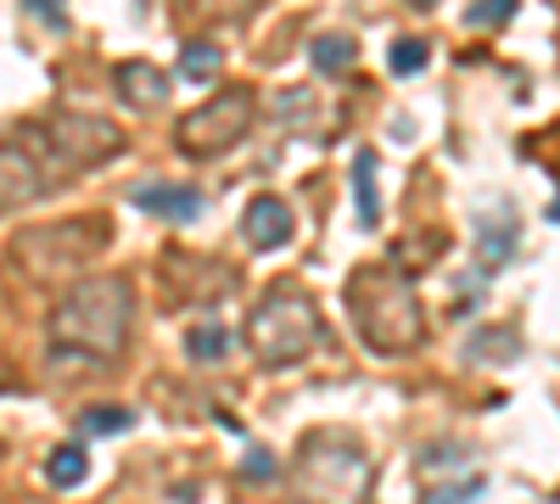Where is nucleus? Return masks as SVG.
<instances>
[{
  "label": "nucleus",
  "mask_w": 560,
  "mask_h": 504,
  "mask_svg": "<svg viewBox=\"0 0 560 504\" xmlns=\"http://www.w3.org/2000/svg\"><path fill=\"white\" fill-rule=\"evenodd\" d=\"M57 353H79L96 364H118L135 331V286L129 274H79L68 281V292L51 303L45 319Z\"/></svg>",
  "instance_id": "nucleus-1"
},
{
  "label": "nucleus",
  "mask_w": 560,
  "mask_h": 504,
  "mask_svg": "<svg viewBox=\"0 0 560 504\" xmlns=\"http://www.w3.org/2000/svg\"><path fill=\"white\" fill-rule=\"evenodd\" d=\"M348 314L376 359H404L427 342V303L398 263H359L348 274Z\"/></svg>",
  "instance_id": "nucleus-2"
},
{
  "label": "nucleus",
  "mask_w": 560,
  "mask_h": 504,
  "mask_svg": "<svg viewBox=\"0 0 560 504\" xmlns=\"http://www.w3.org/2000/svg\"><path fill=\"white\" fill-rule=\"evenodd\" d=\"M18 134L28 141V152L45 163V174L57 179V191L68 186V179L90 174V168H102L124 152V129L113 118H96V113H45V118H28L18 124Z\"/></svg>",
  "instance_id": "nucleus-3"
},
{
  "label": "nucleus",
  "mask_w": 560,
  "mask_h": 504,
  "mask_svg": "<svg viewBox=\"0 0 560 504\" xmlns=\"http://www.w3.org/2000/svg\"><path fill=\"white\" fill-rule=\"evenodd\" d=\"M376 466L370 448L348 432H308L292 460V493L298 504H370Z\"/></svg>",
  "instance_id": "nucleus-4"
},
{
  "label": "nucleus",
  "mask_w": 560,
  "mask_h": 504,
  "mask_svg": "<svg viewBox=\"0 0 560 504\" xmlns=\"http://www.w3.org/2000/svg\"><path fill=\"white\" fill-rule=\"evenodd\" d=\"M325 342V314L303 286H275L247 314V348L264 371H292Z\"/></svg>",
  "instance_id": "nucleus-5"
},
{
  "label": "nucleus",
  "mask_w": 560,
  "mask_h": 504,
  "mask_svg": "<svg viewBox=\"0 0 560 504\" xmlns=\"http://www.w3.org/2000/svg\"><path fill=\"white\" fill-rule=\"evenodd\" d=\"M113 242L107 219H51V224H28L12 236V263L39 286L79 281L90 274V258Z\"/></svg>",
  "instance_id": "nucleus-6"
},
{
  "label": "nucleus",
  "mask_w": 560,
  "mask_h": 504,
  "mask_svg": "<svg viewBox=\"0 0 560 504\" xmlns=\"http://www.w3.org/2000/svg\"><path fill=\"white\" fill-rule=\"evenodd\" d=\"M258 124V96L247 84H224L219 96H208L202 107L179 113L174 124V152L191 157V163H208V157H224L236 152Z\"/></svg>",
  "instance_id": "nucleus-7"
},
{
  "label": "nucleus",
  "mask_w": 560,
  "mask_h": 504,
  "mask_svg": "<svg viewBox=\"0 0 560 504\" xmlns=\"http://www.w3.org/2000/svg\"><path fill=\"white\" fill-rule=\"evenodd\" d=\"M57 191V179L45 174V163L28 152V141L12 129L7 141H0V213L7 208H28L39 197H51Z\"/></svg>",
  "instance_id": "nucleus-8"
},
{
  "label": "nucleus",
  "mask_w": 560,
  "mask_h": 504,
  "mask_svg": "<svg viewBox=\"0 0 560 504\" xmlns=\"http://www.w3.org/2000/svg\"><path fill=\"white\" fill-rule=\"evenodd\" d=\"M242 236H247V247L275 253V247H287L298 236V219H292V208L280 197H253L247 213H242Z\"/></svg>",
  "instance_id": "nucleus-9"
},
{
  "label": "nucleus",
  "mask_w": 560,
  "mask_h": 504,
  "mask_svg": "<svg viewBox=\"0 0 560 504\" xmlns=\"http://www.w3.org/2000/svg\"><path fill=\"white\" fill-rule=\"evenodd\" d=\"M113 90H118V102H124V107H135V113H152V107H163V102H168L174 79H168L163 68H152V62H118Z\"/></svg>",
  "instance_id": "nucleus-10"
},
{
  "label": "nucleus",
  "mask_w": 560,
  "mask_h": 504,
  "mask_svg": "<svg viewBox=\"0 0 560 504\" xmlns=\"http://www.w3.org/2000/svg\"><path fill=\"white\" fill-rule=\"evenodd\" d=\"M135 208H147L158 219H179V224H191L202 213V191L197 186H140L135 191Z\"/></svg>",
  "instance_id": "nucleus-11"
},
{
  "label": "nucleus",
  "mask_w": 560,
  "mask_h": 504,
  "mask_svg": "<svg viewBox=\"0 0 560 504\" xmlns=\"http://www.w3.org/2000/svg\"><path fill=\"white\" fill-rule=\"evenodd\" d=\"M353 202H359V231L382 224V186H376V152L353 157Z\"/></svg>",
  "instance_id": "nucleus-12"
},
{
  "label": "nucleus",
  "mask_w": 560,
  "mask_h": 504,
  "mask_svg": "<svg viewBox=\"0 0 560 504\" xmlns=\"http://www.w3.org/2000/svg\"><path fill=\"white\" fill-rule=\"evenodd\" d=\"M264 0H174V17L185 23H247Z\"/></svg>",
  "instance_id": "nucleus-13"
},
{
  "label": "nucleus",
  "mask_w": 560,
  "mask_h": 504,
  "mask_svg": "<svg viewBox=\"0 0 560 504\" xmlns=\"http://www.w3.org/2000/svg\"><path fill=\"white\" fill-rule=\"evenodd\" d=\"M308 62H314V73H348L359 62V39L353 34H319L308 45Z\"/></svg>",
  "instance_id": "nucleus-14"
},
{
  "label": "nucleus",
  "mask_w": 560,
  "mask_h": 504,
  "mask_svg": "<svg viewBox=\"0 0 560 504\" xmlns=\"http://www.w3.org/2000/svg\"><path fill=\"white\" fill-rule=\"evenodd\" d=\"M224 73V51L213 39H185L179 45V79H191V84H208Z\"/></svg>",
  "instance_id": "nucleus-15"
},
{
  "label": "nucleus",
  "mask_w": 560,
  "mask_h": 504,
  "mask_svg": "<svg viewBox=\"0 0 560 504\" xmlns=\"http://www.w3.org/2000/svg\"><path fill=\"white\" fill-rule=\"evenodd\" d=\"M269 113L287 124V129H308L314 134V118H319V102H314V90L308 84H298V90H275V102H269Z\"/></svg>",
  "instance_id": "nucleus-16"
},
{
  "label": "nucleus",
  "mask_w": 560,
  "mask_h": 504,
  "mask_svg": "<svg viewBox=\"0 0 560 504\" xmlns=\"http://www.w3.org/2000/svg\"><path fill=\"white\" fill-rule=\"evenodd\" d=\"M90 477V460H84V448L79 443H62V448H51V454H45V482H51V488H79Z\"/></svg>",
  "instance_id": "nucleus-17"
},
{
  "label": "nucleus",
  "mask_w": 560,
  "mask_h": 504,
  "mask_svg": "<svg viewBox=\"0 0 560 504\" xmlns=\"http://www.w3.org/2000/svg\"><path fill=\"white\" fill-rule=\"evenodd\" d=\"M79 426L96 432V437H118V432L135 426V409H124V403H96V409H84V415H79Z\"/></svg>",
  "instance_id": "nucleus-18"
},
{
  "label": "nucleus",
  "mask_w": 560,
  "mask_h": 504,
  "mask_svg": "<svg viewBox=\"0 0 560 504\" xmlns=\"http://www.w3.org/2000/svg\"><path fill=\"white\" fill-rule=\"evenodd\" d=\"M482 269H499V263H510V253H516V219H499V236H493V224H482Z\"/></svg>",
  "instance_id": "nucleus-19"
},
{
  "label": "nucleus",
  "mask_w": 560,
  "mask_h": 504,
  "mask_svg": "<svg viewBox=\"0 0 560 504\" xmlns=\"http://www.w3.org/2000/svg\"><path fill=\"white\" fill-rule=\"evenodd\" d=\"M185 353H191L197 364H213L230 353V331L224 326H191V337H185Z\"/></svg>",
  "instance_id": "nucleus-20"
},
{
  "label": "nucleus",
  "mask_w": 560,
  "mask_h": 504,
  "mask_svg": "<svg viewBox=\"0 0 560 504\" xmlns=\"http://www.w3.org/2000/svg\"><path fill=\"white\" fill-rule=\"evenodd\" d=\"M427 57H432L427 39H393V51H387V62H393L398 79H404V73H420V68H427Z\"/></svg>",
  "instance_id": "nucleus-21"
},
{
  "label": "nucleus",
  "mask_w": 560,
  "mask_h": 504,
  "mask_svg": "<svg viewBox=\"0 0 560 504\" xmlns=\"http://www.w3.org/2000/svg\"><path fill=\"white\" fill-rule=\"evenodd\" d=\"M482 488H488L482 477H465L459 488H432V493H427V499H420V504H471V499H477Z\"/></svg>",
  "instance_id": "nucleus-22"
},
{
  "label": "nucleus",
  "mask_w": 560,
  "mask_h": 504,
  "mask_svg": "<svg viewBox=\"0 0 560 504\" xmlns=\"http://www.w3.org/2000/svg\"><path fill=\"white\" fill-rule=\"evenodd\" d=\"M510 12H516V0H477V7L465 12V23H471V28H488V23H504Z\"/></svg>",
  "instance_id": "nucleus-23"
},
{
  "label": "nucleus",
  "mask_w": 560,
  "mask_h": 504,
  "mask_svg": "<svg viewBox=\"0 0 560 504\" xmlns=\"http://www.w3.org/2000/svg\"><path fill=\"white\" fill-rule=\"evenodd\" d=\"M242 477H247V482H275V454H269V448H247Z\"/></svg>",
  "instance_id": "nucleus-24"
},
{
  "label": "nucleus",
  "mask_w": 560,
  "mask_h": 504,
  "mask_svg": "<svg viewBox=\"0 0 560 504\" xmlns=\"http://www.w3.org/2000/svg\"><path fill=\"white\" fill-rule=\"evenodd\" d=\"M28 7L51 17V28H62V0H28Z\"/></svg>",
  "instance_id": "nucleus-25"
},
{
  "label": "nucleus",
  "mask_w": 560,
  "mask_h": 504,
  "mask_svg": "<svg viewBox=\"0 0 560 504\" xmlns=\"http://www.w3.org/2000/svg\"><path fill=\"white\" fill-rule=\"evenodd\" d=\"M18 387V376H12V364H7V353H0V392H12Z\"/></svg>",
  "instance_id": "nucleus-26"
},
{
  "label": "nucleus",
  "mask_w": 560,
  "mask_h": 504,
  "mask_svg": "<svg viewBox=\"0 0 560 504\" xmlns=\"http://www.w3.org/2000/svg\"><path fill=\"white\" fill-rule=\"evenodd\" d=\"M415 7H420V12H427V7H438V0H415Z\"/></svg>",
  "instance_id": "nucleus-27"
},
{
  "label": "nucleus",
  "mask_w": 560,
  "mask_h": 504,
  "mask_svg": "<svg viewBox=\"0 0 560 504\" xmlns=\"http://www.w3.org/2000/svg\"><path fill=\"white\" fill-rule=\"evenodd\" d=\"M549 219H555V224H560V202H555V208H549Z\"/></svg>",
  "instance_id": "nucleus-28"
}]
</instances>
